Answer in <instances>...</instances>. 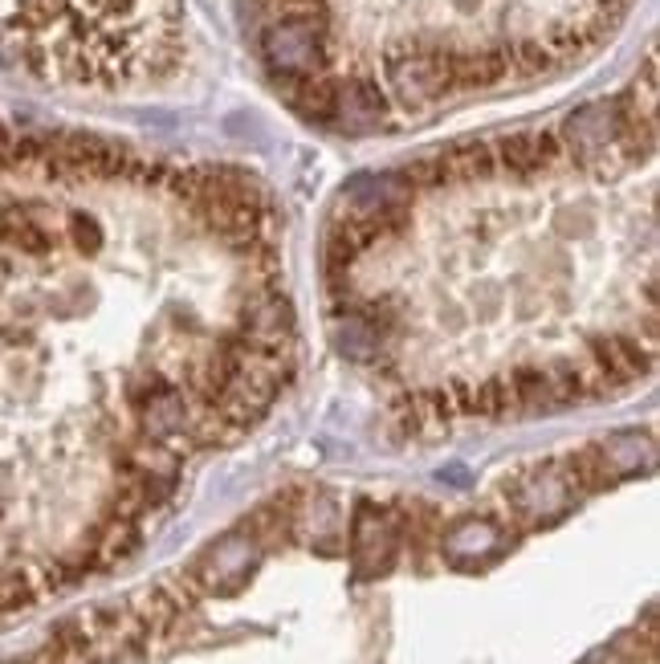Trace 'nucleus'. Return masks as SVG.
<instances>
[{"instance_id":"obj_2","label":"nucleus","mask_w":660,"mask_h":664,"mask_svg":"<svg viewBox=\"0 0 660 664\" xmlns=\"http://www.w3.org/2000/svg\"><path fill=\"white\" fill-rule=\"evenodd\" d=\"M632 0H253L269 82L310 123L371 135L579 66Z\"/></svg>"},{"instance_id":"obj_5","label":"nucleus","mask_w":660,"mask_h":664,"mask_svg":"<svg viewBox=\"0 0 660 664\" xmlns=\"http://www.w3.org/2000/svg\"><path fill=\"white\" fill-rule=\"evenodd\" d=\"M498 542H501V530L493 526V522H477V517H469V522H461V526L444 539V551H449L452 559H477V554L493 551Z\"/></svg>"},{"instance_id":"obj_3","label":"nucleus","mask_w":660,"mask_h":664,"mask_svg":"<svg viewBox=\"0 0 660 664\" xmlns=\"http://www.w3.org/2000/svg\"><path fill=\"white\" fill-rule=\"evenodd\" d=\"M183 53V0H0V62L61 90H134Z\"/></svg>"},{"instance_id":"obj_1","label":"nucleus","mask_w":660,"mask_h":664,"mask_svg":"<svg viewBox=\"0 0 660 664\" xmlns=\"http://www.w3.org/2000/svg\"><path fill=\"white\" fill-rule=\"evenodd\" d=\"M241 441L293 371L278 212L253 175L0 119V346L53 375L114 355ZM127 416H131V375Z\"/></svg>"},{"instance_id":"obj_4","label":"nucleus","mask_w":660,"mask_h":664,"mask_svg":"<svg viewBox=\"0 0 660 664\" xmlns=\"http://www.w3.org/2000/svg\"><path fill=\"white\" fill-rule=\"evenodd\" d=\"M253 563H257V546L249 539H241V534H232V539L212 546V551L196 563L192 583H200L204 591H232L253 571Z\"/></svg>"}]
</instances>
